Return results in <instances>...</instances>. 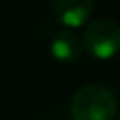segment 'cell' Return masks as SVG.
I'll return each instance as SVG.
<instances>
[{
	"mask_svg": "<svg viewBox=\"0 0 120 120\" xmlns=\"http://www.w3.org/2000/svg\"><path fill=\"white\" fill-rule=\"evenodd\" d=\"M51 11L60 21L69 26H78L88 19L94 11L92 0H51Z\"/></svg>",
	"mask_w": 120,
	"mask_h": 120,
	"instance_id": "obj_3",
	"label": "cell"
},
{
	"mask_svg": "<svg viewBox=\"0 0 120 120\" xmlns=\"http://www.w3.org/2000/svg\"><path fill=\"white\" fill-rule=\"evenodd\" d=\"M83 46L97 58H109L120 51V25L109 18L90 21L83 34Z\"/></svg>",
	"mask_w": 120,
	"mask_h": 120,
	"instance_id": "obj_2",
	"label": "cell"
},
{
	"mask_svg": "<svg viewBox=\"0 0 120 120\" xmlns=\"http://www.w3.org/2000/svg\"><path fill=\"white\" fill-rule=\"evenodd\" d=\"M49 49L55 55V58L62 60V62H72V60H78L81 55L83 41L74 30L62 28L51 37Z\"/></svg>",
	"mask_w": 120,
	"mask_h": 120,
	"instance_id": "obj_4",
	"label": "cell"
},
{
	"mask_svg": "<svg viewBox=\"0 0 120 120\" xmlns=\"http://www.w3.org/2000/svg\"><path fill=\"white\" fill-rule=\"evenodd\" d=\"M115 113V94L101 83L79 86L71 99V115L74 120H113Z\"/></svg>",
	"mask_w": 120,
	"mask_h": 120,
	"instance_id": "obj_1",
	"label": "cell"
}]
</instances>
